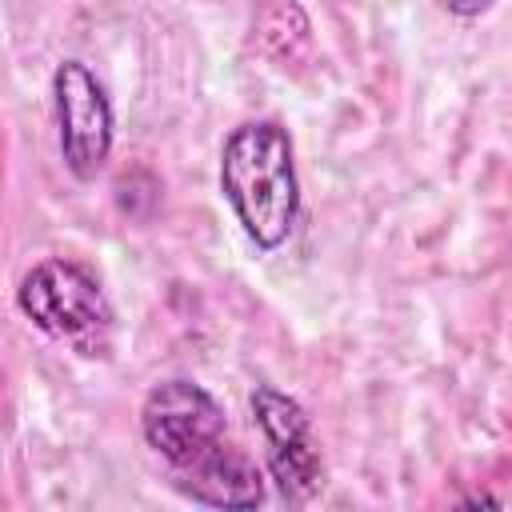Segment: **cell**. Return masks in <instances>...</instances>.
<instances>
[{"label":"cell","mask_w":512,"mask_h":512,"mask_svg":"<svg viewBox=\"0 0 512 512\" xmlns=\"http://www.w3.org/2000/svg\"><path fill=\"white\" fill-rule=\"evenodd\" d=\"M220 192L256 248L272 252L292 236L300 216V180L292 140L276 120H248L232 128L220 152Z\"/></svg>","instance_id":"obj_1"},{"label":"cell","mask_w":512,"mask_h":512,"mask_svg":"<svg viewBox=\"0 0 512 512\" xmlns=\"http://www.w3.org/2000/svg\"><path fill=\"white\" fill-rule=\"evenodd\" d=\"M20 312L56 340H84L112 324L100 280L76 260H40L16 288Z\"/></svg>","instance_id":"obj_2"},{"label":"cell","mask_w":512,"mask_h":512,"mask_svg":"<svg viewBox=\"0 0 512 512\" xmlns=\"http://www.w3.org/2000/svg\"><path fill=\"white\" fill-rule=\"evenodd\" d=\"M140 432L172 468H184L224 440V408L192 380H164L140 404Z\"/></svg>","instance_id":"obj_3"},{"label":"cell","mask_w":512,"mask_h":512,"mask_svg":"<svg viewBox=\"0 0 512 512\" xmlns=\"http://www.w3.org/2000/svg\"><path fill=\"white\" fill-rule=\"evenodd\" d=\"M60 156L76 180H96L112 152V104L84 60H64L52 76Z\"/></svg>","instance_id":"obj_4"},{"label":"cell","mask_w":512,"mask_h":512,"mask_svg":"<svg viewBox=\"0 0 512 512\" xmlns=\"http://www.w3.org/2000/svg\"><path fill=\"white\" fill-rule=\"evenodd\" d=\"M252 416L268 444V472L284 500H308L320 488V452L304 408L272 384H256Z\"/></svg>","instance_id":"obj_5"},{"label":"cell","mask_w":512,"mask_h":512,"mask_svg":"<svg viewBox=\"0 0 512 512\" xmlns=\"http://www.w3.org/2000/svg\"><path fill=\"white\" fill-rule=\"evenodd\" d=\"M176 472H180L176 488L188 500L208 504V508H256L264 500V480H260L256 464L244 452L228 448L224 440Z\"/></svg>","instance_id":"obj_6"},{"label":"cell","mask_w":512,"mask_h":512,"mask_svg":"<svg viewBox=\"0 0 512 512\" xmlns=\"http://www.w3.org/2000/svg\"><path fill=\"white\" fill-rule=\"evenodd\" d=\"M444 8H448L452 16H460V20H472V16L488 12V8H492V0H444Z\"/></svg>","instance_id":"obj_7"}]
</instances>
